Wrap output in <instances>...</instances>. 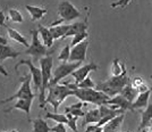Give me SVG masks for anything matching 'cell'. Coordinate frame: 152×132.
Listing matches in <instances>:
<instances>
[{
    "instance_id": "8",
    "label": "cell",
    "mask_w": 152,
    "mask_h": 132,
    "mask_svg": "<svg viewBox=\"0 0 152 132\" xmlns=\"http://www.w3.org/2000/svg\"><path fill=\"white\" fill-rule=\"evenodd\" d=\"M82 62H65V63L60 64L57 69H55L53 74H52V79L50 81V86H55L58 84L59 82L64 80L66 76L72 75V73L75 71L76 69H78L81 66ZM50 88V87H49Z\"/></svg>"
},
{
    "instance_id": "3",
    "label": "cell",
    "mask_w": 152,
    "mask_h": 132,
    "mask_svg": "<svg viewBox=\"0 0 152 132\" xmlns=\"http://www.w3.org/2000/svg\"><path fill=\"white\" fill-rule=\"evenodd\" d=\"M128 82H129V79L127 75V71H124L119 75H113L110 79H108L107 81L96 84L95 89L103 91L104 94H107L110 97H114L116 94H121L123 88Z\"/></svg>"
},
{
    "instance_id": "35",
    "label": "cell",
    "mask_w": 152,
    "mask_h": 132,
    "mask_svg": "<svg viewBox=\"0 0 152 132\" xmlns=\"http://www.w3.org/2000/svg\"><path fill=\"white\" fill-rule=\"evenodd\" d=\"M131 2H132V0H118V1H115V2H113V4L110 5V7H111V8H117V7L125 8V7L128 6Z\"/></svg>"
},
{
    "instance_id": "9",
    "label": "cell",
    "mask_w": 152,
    "mask_h": 132,
    "mask_svg": "<svg viewBox=\"0 0 152 132\" xmlns=\"http://www.w3.org/2000/svg\"><path fill=\"white\" fill-rule=\"evenodd\" d=\"M20 65H25L30 69V73L32 75V81L34 83V87H35V91H39L41 89V84H42V72H41V67L39 69L37 67L31 59H23L18 63L16 64L15 66V71L18 72V67Z\"/></svg>"
},
{
    "instance_id": "4",
    "label": "cell",
    "mask_w": 152,
    "mask_h": 132,
    "mask_svg": "<svg viewBox=\"0 0 152 132\" xmlns=\"http://www.w3.org/2000/svg\"><path fill=\"white\" fill-rule=\"evenodd\" d=\"M74 94V90L70 89L67 84H55V86H50L49 88V92L45 98V103L50 104L53 107V112H58V107L63 103L67 97L73 96Z\"/></svg>"
},
{
    "instance_id": "38",
    "label": "cell",
    "mask_w": 152,
    "mask_h": 132,
    "mask_svg": "<svg viewBox=\"0 0 152 132\" xmlns=\"http://www.w3.org/2000/svg\"><path fill=\"white\" fill-rule=\"evenodd\" d=\"M5 21H6V16H5V13L2 10H0V26H5Z\"/></svg>"
},
{
    "instance_id": "10",
    "label": "cell",
    "mask_w": 152,
    "mask_h": 132,
    "mask_svg": "<svg viewBox=\"0 0 152 132\" xmlns=\"http://www.w3.org/2000/svg\"><path fill=\"white\" fill-rule=\"evenodd\" d=\"M88 47H89L88 39L82 41V42H80V44H77L74 47H72L69 62H84L86 59Z\"/></svg>"
},
{
    "instance_id": "14",
    "label": "cell",
    "mask_w": 152,
    "mask_h": 132,
    "mask_svg": "<svg viewBox=\"0 0 152 132\" xmlns=\"http://www.w3.org/2000/svg\"><path fill=\"white\" fill-rule=\"evenodd\" d=\"M152 92V88L146 90L144 92H139L134 103H132L133 105V109H142V108H145L149 104V98H150V94Z\"/></svg>"
},
{
    "instance_id": "23",
    "label": "cell",
    "mask_w": 152,
    "mask_h": 132,
    "mask_svg": "<svg viewBox=\"0 0 152 132\" xmlns=\"http://www.w3.org/2000/svg\"><path fill=\"white\" fill-rule=\"evenodd\" d=\"M68 27H69V24H58L55 26H50V31L55 39L64 40L66 33L68 31Z\"/></svg>"
},
{
    "instance_id": "16",
    "label": "cell",
    "mask_w": 152,
    "mask_h": 132,
    "mask_svg": "<svg viewBox=\"0 0 152 132\" xmlns=\"http://www.w3.org/2000/svg\"><path fill=\"white\" fill-rule=\"evenodd\" d=\"M19 55H22V52L14 50L10 46L7 44H0V63H4L8 58H16Z\"/></svg>"
},
{
    "instance_id": "32",
    "label": "cell",
    "mask_w": 152,
    "mask_h": 132,
    "mask_svg": "<svg viewBox=\"0 0 152 132\" xmlns=\"http://www.w3.org/2000/svg\"><path fill=\"white\" fill-rule=\"evenodd\" d=\"M75 84L77 88H95L96 87V84L90 76H86L83 81H81L80 83H75Z\"/></svg>"
},
{
    "instance_id": "5",
    "label": "cell",
    "mask_w": 152,
    "mask_h": 132,
    "mask_svg": "<svg viewBox=\"0 0 152 132\" xmlns=\"http://www.w3.org/2000/svg\"><path fill=\"white\" fill-rule=\"evenodd\" d=\"M58 14H59L60 18L57 19L53 23H51L50 26L58 25V24H61L64 22H70V21H74V19L81 17L80 10L68 0H63V1L59 2V5H58Z\"/></svg>"
},
{
    "instance_id": "18",
    "label": "cell",
    "mask_w": 152,
    "mask_h": 132,
    "mask_svg": "<svg viewBox=\"0 0 152 132\" xmlns=\"http://www.w3.org/2000/svg\"><path fill=\"white\" fill-rule=\"evenodd\" d=\"M25 8H26V10L28 12V14L31 15V18L33 22L43 18L45 14L48 13V9H47V8H42V7H39V6L26 5Z\"/></svg>"
},
{
    "instance_id": "39",
    "label": "cell",
    "mask_w": 152,
    "mask_h": 132,
    "mask_svg": "<svg viewBox=\"0 0 152 132\" xmlns=\"http://www.w3.org/2000/svg\"><path fill=\"white\" fill-rule=\"evenodd\" d=\"M0 74H2L4 76H8V72L5 69V67H4L2 64H0Z\"/></svg>"
},
{
    "instance_id": "17",
    "label": "cell",
    "mask_w": 152,
    "mask_h": 132,
    "mask_svg": "<svg viewBox=\"0 0 152 132\" xmlns=\"http://www.w3.org/2000/svg\"><path fill=\"white\" fill-rule=\"evenodd\" d=\"M125 119V114L121 113L117 116H115L114 119H111L108 123L103 125V131L104 132H111V131H117L121 128L123 121Z\"/></svg>"
},
{
    "instance_id": "6",
    "label": "cell",
    "mask_w": 152,
    "mask_h": 132,
    "mask_svg": "<svg viewBox=\"0 0 152 132\" xmlns=\"http://www.w3.org/2000/svg\"><path fill=\"white\" fill-rule=\"evenodd\" d=\"M39 30H32L31 35H32V44L31 46L24 51V54L30 55L33 57L34 60H40L42 57L48 56L49 55V48L45 46L43 42L40 41L39 38Z\"/></svg>"
},
{
    "instance_id": "24",
    "label": "cell",
    "mask_w": 152,
    "mask_h": 132,
    "mask_svg": "<svg viewBox=\"0 0 152 132\" xmlns=\"http://www.w3.org/2000/svg\"><path fill=\"white\" fill-rule=\"evenodd\" d=\"M30 122H32V125H33V131L34 132H49L50 131V128L49 124L47 123V121H45L43 119H30Z\"/></svg>"
},
{
    "instance_id": "25",
    "label": "cell",
    "mask_w": 152,
    "mask_h": 132,
    "mask_svg": "<svg viewBox=\"0 0 152 132\" xmlns=\"http://www.w3.org/2000/svg\"><path fill=\"white\" fill-rule=\"evenodd\" d=\"M121 94L124 96V97H126L127 99L129 101H133V99L136 98V96H137V91H136V89H134V87L132 86V83H127L126 86L123 88V90L121 91Z\"/></svg>"
},
{
    "instance_id": "34",
    "label": "cell",
    "mask_w": 152,
    "mask_h": 132,
    "mask_svg": "<svg viewBox=\"0 0 152 132\" xmlns=\"http://www.w3.org/2000/svg\"><path fill=\"white\" fill-rule=\"evenodd\" d=\"M66 112H69L70 114H73L74 116H77V117H83L85 115V112H83L82 108H73L70 106L65 108V113Z\"/></svg>"
},
{
    "instance_id": "12",
    "label": "cell",
    "mask_w": 152,
    "mask_h": 132,
    "mask_svg": "<svg viewBox=\"0 0 152 132\" xmlns=\"http://www.w3.org/2000/svg\"><path fill=\"white\" fill-rule=\"evenodd\" d=\"M33 99L34 98H20V99H17V101L15 103V105L6 109L5 112L6 113H9L10 111L13 109H19V111H23L25 112V114L27 116H30V112H31V107H32V103H33Z\"/></svg>"
},
{
    "instance_id": "13",
    "label": "cell",
    "mask_w": 152,
    "mask_h": 132,
    "mask_svg": "<svg viewBox=\"0 0 152 132\" xmlns=\"http://www.w3.org/2000/svg\"><path fill=\"white\" fill-rule=\"evenodd\" d=\"M132 103H133V101H129L126 97H124L121 94H116V96L111 97V98L107 101V104H113V105H116V106H118L119 108H123L124 111H127V109H129V111H134Z\"/></svg>"
},
{
    "instance_id": "27",
    "label": "cell",
    "mask_w": 152,
    "mask_h": 132,
    "mask_svg": "<svg viewBox=\"0 0 152 132\" xmlns=\"http://www.w3.org/2000/svg\"><path fill=\"white\" fill-rule=\"evenodd\" d=\"M45 119L55 121L57 123H65V124H67V122H68L66 114H58L57 112L56 113H47L45 114Z\"/></svg>"
},
{
    "instance_id": "30",
    "label": "cell",
    "mask_w": 152,
    "mask_h": 132,
    "mask_svg": "<svg viewBox=\"0 0 152 132\" xmlns=\"http://www.w3.org/2000/svg\"><path fill=\"white\" fill-rule=\"evenodd\" d=\"M72 47H70L69 44H66L65 47H64L61 51H60V54H59V56H58V60L59 62H69V57H70V49Z\"/></svg>"
},
{
    "instance_id": "29",
    "label": "cell",
    "mask_w": 152,
    "mask_h": 132,
    "mask_svg": "<svg viewBox=\"0 0 152 132\" xmlns=\"http://www.w3.org/2000/svg\"><path fill=\"white\" fill-rule=\"evenodd\" d=\"M124 71H126L125 64H121L119 59L116 58L113 62V66H111V75H119Z\"/></svg>"
},
{
    "instance_id": "36",
    "label": "cell",
    "mask_w": 152,
    "mask_h": 132,
    "mask_svg": "<svg viewBox=\"0 0 152 132\" xmlns=\"http://www.w3.org/2000/svg\"><path fill=\"white\" fill-rule=\"evenodd\" d=\"M86 132H101L103 131V126H99L96 123H93V124H89L86 126Z\"/></svg>"
},
{
    "instance_id": "28",
    "label": "cell",
    "mask_w": 152,
    "mask_h": 132,
    "mask_svg": "<svg viewBox=\"0 0 152 132\" xmlns=\"http://www.w3.org/2000/svg\"><path fill=\"white\" fill-rule=\"evenodd\" d=\"M8 17L9 19L14 22V23H23L24 22V17H23V15L20 14L18 9H16V8H10L9 10H8Z\"/></svg>"
},
{
    "instance_id": "19",
    "label": "cell",
    "mask_w": 152,
    "mask_h": 132,
    "mask_svg": "<svg viewBox=\"0 0 152 132\" xmlns=\"http://www.w3.org/2000/svg\"><path fill=\"white\" fill-rule=\"evenodd\" d=\"M38 30H39V33H40V37L42 39V42L48 47V48H51L52 47V44H53V35H52V33L50 31V27L48 29V27H45L43 25H39L38 26Z\"/></svg>"
},
{
    "instance_id": "15",
    "label": "cell",
    "mask_w": 152,
    "mask_h": 132,
    "mask_svg": "<svg viewBox=\"0 0 152 132\" xmlns=\"http://www.w3.org/2000/svg\"><path fill=\"white\" fill-rule=\"evenodd\" d=\"M152 122V103H149L148 106L144 108L143 112H141V123L139 125V131L144 130L145 128L151 125Z\"/></svg>"
},
{
    "instance_id": "33",
    "label": "cell",
    "mask_w": 152,
    "mask_h": 132,
    "mask_svg": "<svg viewBox=\"0 0 152 132\" xmlns=\"http://www.w3.org/2000/svg\"><path fill=\"white\" fill-rule=\"evenodd\" d=\"M66 115H67V119H68V122H67V125L70 128L72 131H77V125H76V122H77V116H74L73 114H70L69 112H66Z\"/></svg>"
},
{
    "instance_id": "22",
    "label": "cell",
    "mask_w": 152,
    "mask_h": 132,
    "mask_svg": "<svg viewBox=\"0 0 152 132\" xmlns=\"http://www.w3.org/2000/svg\"><path fill=\"white\" fill-rule=\"evenodd\" d=\"M101 119V113L99 108H94V109H90L89 112H86L84 115V122L82 125H86V124H93V123H98Z\"/></svg>"
},
{
    "instance_id": "21",
    "label": "cell",
    "mask_w": 152,
    "mask_h": 132,
    "mask_svg": "<svg viewBox=\"0 0 152 132\" xmlns=\"http://www.w3.org/2000/svg\"><path fill=\"white\" fill-rule=\"evenodd\" d=\"M5 27L7 29V33H8V35H9V38L14 40V41H16V42H18L22 46H24L26 48H28L30 47V44H28V41H27V39L24 37V35H22L20 33H19L17 30H15V29H12V27H9V26L5 25Z\"/></svg>"
},
{
    "instance_id": "37",
    "label": "cell",
    "mask_w": 152,
    "mask_h": 132,
    "mask_svg": "<svg viewBox=\"0 0 152 132\" xmlns=\"http://www.w3.org/2000/svg\"><path fill=\"white\" fill-rule=\"evenodd\" d=\"M50 131L51 132H66L67 129H66V126H65V123H58L57 125L51 128Z\"/></svg>"
},
{
    "instance_id": "7",
    "label": "cell",
    "mask_w": 152,
    "mask_h": 132,
    "mask_svg": "<svg viewBox=\"0 0 152 132\" xmlns=\"http://www.w3.org/2000/svg\"><path fill=\"white\" fill-rule=\"evenodd\" d=\"M31 79L32 75L31 73L30 74H26L23 77H20L19 80L22 82L20 87L19 89L10 97H8L6 99H2L1 103L2 104H6V103H9L12 100H15V99H20V98H34L35 97V94L32 92V89H31Z\"/></svg>"
},
{
    "instance_id": "1",
    "label": "cell",
    "mask_w": 152,
    "mask_h": 132,
    "mask_svg": "<svg viewBox=\"0 0 152 132\" xmlns=\"http://www.w3.org/2000/svg\"><path fill=\"white\" fill-rule=\"evenodd\" d=\"M67 84L70 89L74 90V94L83 103H91L94 105H102V104H107V101L111 98L110 96L104 94L103 91H100L95 88H77L76 84H72V83H64Z\"/></svg>"
},
{
    "instance_id": "2",
    "label": "cell",
    "mask_w": 152,
    "mask_h": 132,
    "mask_svg": "<svg viewBox=\"0 0 152 132\" xmlns=\"http://www.w3.org/2000/svg\"><path fill=\"white\" fill-rule=\"evenodd\" d=\"M40 67H41V72H42V84H41V89H40V97H39V105L40 108H45V94L47 90H49L50 87V81L52 79V65H53V59L52 57L48 56L42 57L40 60Z\"/></svg>"
},
{
    "instance_id": "20",
    "label": "cell",
    "mask_w": 152,
    "mask_h": 132,
    "mask_svg": "<svg viewBox=\"0 0 152 132\" xmlns=\"http://www.w3.org/2000/svg\"><path fill=\"white\" fill-rule=\"evenodd\" d=\"M86 30H88V23H86V21H84V22H75L73 24H69L68 31H67V33H66V35H65L64 39H66L67 37H74L77 33L84 32L86 31Z\"/></svg>"
},
{
    "instance_id": "40",
    "label": "cell",
    "mask_w": 152,
    "mask_h": 132,
    "mask_svg": "<svg viewBox=\"0 0 152 132\" xmlns=\"http://www.w3.org/2000/svg\"><path fill=\"white\" fill-rule=\"evenodd\" d=\"M0 44H7V40L1 35H0Z\"/></svg>"
},
{
    "instance_id": "31",
    "label": "cell",
    "mask_w": 152,
    "mask_h": 132,
    "mask_svg": "<svg viewBox=\"0 0 152 132\" xmlns=\"http://www.w3.org/2000/svg\"><path fill=\"white\" fill-rule=\"evenodd\" d=\"M88 38H89V33H88L86 31L77 33V34H75V35L73 37L70 47H74V46H76L77 44H80V42H82V41H84V40H86Z\"/></svg>"
},
{
    "instance_id": "11",
    "label": "cell",
    "mask_w": 152,
    "mask_h": 132,
    "mask_svg": "<svg viewBox=\"0 0 152 132\" xmlns=\"http://www.w3.org/2000/svg\"><path fill=\"white\" fill-rule=\"evenodd\" d=\"M98 69H99L98 65L94 64L93 62H91V63L86 64V65H83V66L81 65L78 69H76L75 71L72 73V75L75 79V83H80V82L83 81L86 76H89L90 72L96 71Z\"/></svg>"
},
{
    "instance_id": "26",
    "label": "cell",
    "mask_w": 152,
    "mask_h": 132,
    "mask_svg": "<svg viewBox=\"0 0 152 132\" xmlns=\"http://www.w3.org/2000/svg\"><path fill=\"white\" fill-rule=\"evenodd\" d=\"M132 86L134 87V89H136L137 92H144V91H146V90L150 89L148 86H146L145 81H144L142 77H140V76L134 77L133 81H132Z\"/></svg>"
}]
</instances>
